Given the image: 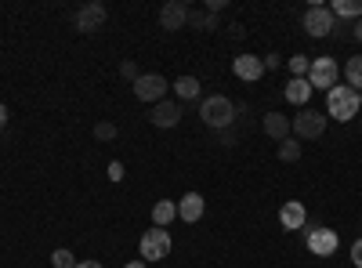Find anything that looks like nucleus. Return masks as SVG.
Wrapping results in <instances>:
<instances>
[{"mask_svg":"<svg viewBox=\"0 0 362 268\" xmlns=\"http://www.w3.org/2000/svg\"><path fill=\"white\" fill-rule=\"evenodd\" d=\"M199 116H203V124L210 127V131H225V127H232L235 124V102L232 98H225V95H210V98H203L199 102Z\"/></svg>","mask_w":362,"mask_h":268,"instance_id":"obj_1","label":"nucleus"},{"mask_svg":"<svg viewBox=\"0 0 362 268\" xmlns=\"http://www.w3.org/2000/svg\"><path fill=\"white\" fill-rule=\"evenodd\" d=\"M326 105H329V116L341 124H348L351 116H358V91H351V87H334V91H326Z\"/></svg>","mask_w":362,"mask_h":268,"instance_id":"obj_2","label":"nucleus"},{"mask_svg":"<svg viewBox=\"0 0 362 268\" xmlns=\"http://www.w3.org/2000/svg\"><path fill=\"white\" fill-rule=\"evenodd\" d=\"M322 131H326V112H315V109H300L290 120V134L305 138V141L322 138Z\"/></svg>","mask_w":362,"mask_h":268,"instance_id":"obj_3","label":"nucleus"},{"mask_svg":"<svg viewBox=\"0 0 362 268\" xmlns=\"http://www.w3.org/2000/svg\"><path fill=\"white\" fill-rule=\"evenodd\" d=\"M337 76H341V69H337L334 58H312V69H308L305 80L312 83V91H315V87H319V91H334Z\"/></svg>","mask_w":362,"mask_h":268,"instance_id":"obj_4","label":"nucleus"},{"mask_svg":"<svg viewBox=\"0 0 362 268\" xmlns=\"http://www.w3.org/2000/svg\"><path fill=\"white\" fill-rule=\"evenodd\" d=\"M138 250H141V261H163L170 254V232L167 228H148L141 235Z\"/></svg>","mask_w":362,"mask_h":268,"instance_id":"obj_5","label":"nucleus"},{"mask_svg":"<svg viewBox=\"0 0 362 268\" xmlns=\"http://www.w3.org/2000/svg\"><path fill=\"white\" fill-rule=\"evenodd\" d=\"M334 29H337V18H334V11H329V8L312 4V8L305 11V33H308V37H329Z\"/></svg>","mask_w":362,"mask_h":268,"instance_id":"obj_6","label":"nucleus"},{"mask_svg":"<svg viewBox=\"0 0 362 268\" xmlns=\"http://www.w3.org/2000/svg\"><path fill=\"white\" fill-rule=\"evenodd\" d=\"M105 18H109L105 4H98V0H90V4L76 8V15H73V25L80 29V33H98V29L105 25Z\"/></svg>","mask_w":362,"mask_h":268,"instance_id":"obj_7","label":"nucleus"},{"mask_svg":"<svg viewBox=\"0 0 362 268\" xmlns=\"http://www.w3.org/2000/svg\"><path fill=\"white\" fill-rule=\"evenodd\" d=\"M167 87H170V83H167L160 73H141V76L134 80V95H138L141 102H153V105H156V102H163Z\"/></svg>","mask_w":362,"mask_h":268,"instance_id":"obj_8","label":"nucleus"},{"mask_svg":"<svg viewBox=\"0 0 362 268\" xmlns=\"http://www.w3.org/2000/svg\"><path fill=\"white\" fill-rule=\"evenodd\" d=\"M308 228V250L312 254H319V257H329V254H334L337 250V232L334 228H319V225H305Z\"/></svg>","mask_w":362,"mask_h":268,"instance_id":"obj_9","label":"nucleus"},{"mask_svg":"<svg viewBox=\"0 0 362 268\" xmlns=\"http://www.w3.org/2000/svg\"><path fill=\"white\" fill-rule=\"evenodd\" d=\"M160 25L167 29V33H177L181 25H189V4L185 0H167V4L160 8Z\"/></svg>","mask_w":362,"mask_h":268,"instance_id":"obj_10","label":"nucleus"},{"mask_svg":"<svg viewBox=\"0 0 362 268\" xmlns=\"http://www.w3.org/2000/svg\"><path fill=\"white\" fill-rule=\"evenodd\" d=\"M153 127H163V131H170V127H177L181 124V105L177 102H156L153 105Z\"/></svg>","mask_w":362,"mask_h":268,"instance_id":"obj_11","label":"nucleus"},{"mask_svg":"<svg viewBox=\"0 0 362 268\" xmlns=\"http://www.w3.org/2000/svg\"><path fill=\"white\" fill-rule=\"evenodd\" d=\"M232 73H235L239 80L254 83V80H261V76H264V62H261L257 54H239L235 62H232Z\"/></svg>","mask_w":362,"mask_h":268,"instance_id":"obj_12","label":"nucleus"},{"mask_svg":"<svg viewBox=\"0 0 362 268\" xmlns=\"http://www.w3.org/2000/svg\"><path fill=\"white\" fill-rule=\"evenodd\" d=\"M279 225L286 228V232H300L308 225V214H305V203H297V199H290V203H283V211H279Z\"/></svg>","mask_w":362,"mask_h":268,"instance_id":"obj_13","label":"nucleus"},{"mask_svg":"<svg viewBox=\"0 0 362 268\" xmlns=\"http://www.w3.org/2000/svg\"><path fill=\"white\" fill-rule=\"evenodd\" d=\"M261 127H264L268 138L286 141V138H290V116H283V112H268L264 120H261Z\"/></svg>","mask_w":362,"mask_h":268,"instance_id":"obj_14","label":"nucleus"},{"mask_svg":"<svg viewBox=\"0 0 362 268\" xmlns=\"http://www.w3.org/2000/svg\"><path fill=\"white\" fill-rule=\"evenodd\" d=\"M177 218L181 221H199L203 218V196L199 192H189V196H181V203H177Z\"/></svg>","mask_w":362,"mask_h":268,"instance_id":"obj_15","label":"nucleus"},{"mask_svg":"<svg viewBox=\"0 0 362 268\" xmlns=\"http://www.w3.org/2000/svg\"><path fill=\"white\" fill-rule=\"evenodd\" d=\"M283 98H286L290 105H305V102L312 98V83H308V80H297V76H293V80L286 83V91H283Z\"/></svg>","mask_w":362,"mask_h":268,"instance_id":"obj_16","label":"nucleus"},{"mask_svg":"<svg viewBox=\"0 0 362 268\" xmlns=\"http://www.w3.org/2000/svg\"><path fill=\"white\" fill-rule=\"evenodd\" d=\"M174 218H177V203H174V199H160V203L153 206V221H156V228H167Z\"/></svg>","mask_w":362,"mask_h":268,"instance_id":"obj_17","label":"nucleus"},{"mask_svg":"<svg viewBox=\"0 0 362 268\" xmlns=\"http://www.w3.org/2000/svg\"><path fill=\"white\" fill-rule=\"evenodd\" d=\"M174 91H177L181 102H192V98H199V80L196 76H177L174 80Z\"/></svg>","mask_w":362,"mask_h":268,"instance_id":"obj_18","label":"nucleus"},{"mask_svg":"<svg viewBox=\"0 0 362 268\" xmlns=\"http://www.w3.org/2000/svg\"><path fill=\"white\" fill-rule=\"evenodd\" d=\"M329 11H334V18H362V0H334V8H329Z\"/></svg>","mask_w":362,"mask_h":268,"instance_id":"obj_19","label":"nucleus"},{"mask_svg":"<svg viewBox=\"0 0 362 268\" xmlns=\"http://www.w3.org/2000/svg\"><path fill=\"white\" fill-rule=\"evenodd\" d=\"M344 80L351 91H362V58H348L344 62Z\"/></svg>","mask_w":362,"mask_h":268,"instance_id":"obj_20","label":"nucleus"},{"mask_svg":"<svg viewBox=\"0 0 362 268\" xmlns=\"http://www.w3.org/2000/svg\"><path fill=\"white\" fill-rule=\"evenodd\" d=\"M189 25H192V29H210V33H214V29H218V15L192 11V8H189Z\"/></svg>","mask_w":362,"mask_h":268,"instance_id":"obj_21","label":"nucleus"},{"mask_svg":"<svg viewBox=\"0 0 362 268\" xmlns=\"http://www.w3.org/2000/svg\"><path fill=\"white\" fill-rule=\"evenodd\" d=\"M286 66H290V73H293L297 80H305L308 69H312V58H308V54H293V58H286Z\"/></svg>","mask_w":362,"mask_h":268,"instance_id":"obj_22","label":"nucleus"},{"mask_svg":"<svg viewBox=\"0 0 362 268\" xmlns=\"http://www.w3.org/2000/svg\"><path fill=\"white\" fill-rule=\"evenodd\" d=\"M279 160H283V163H297V160H300V145H297V138L279 141Z\"/></svg>","mask_w":362,"mask_h":268,"instance_id":"obj_23","label":"nucleus"},{"mask_svg":"<svg viewBox=\"0 0 362 268\" xmlns=\"http://www.w3.org/2000/svg\"><path fill=\"white\" fill-rule=\"evenodd\" d=\"M51 268H76V257H73V250L58 247V250L51 254Z\"/></svg>","mask_w":362,"mask_h":268,"instance_id":"obj_24","label":"nucleus"},{"mask_svg":"<svg viewBox=\"0 0 362 268\" xmlns=\"http://www.w3.org/2000/svg\"><path fill=\"white\" fill-rule=\"evenodd\" d=\"M116 134H119V131H116L112 120H98V124H95V138H98V141H112Z\"/></svg>","mask_w":362,"mask_h":268,"instance_id":"obj_25","label":"nucleus"},{"mask_svg":"<svg viewBox=\"0 0 362 268\" xmlns=\"http://www.w3.org/2000/svg\"><path fill=\"white\" fill-rule=\"evenodd\" d=\"M119 76H124V80H131V83H134V80H138L141 73H138V66L131 62V58H124V62H119Z\"/></svg>","mask_w":362,"mask_h":268,"instance_id":"obj_26","label":"nucleus"},{"mask_svg":"<svg viewBox=\"0 0 362 268\" xmlns=\"http://www.w3.org/2000/svg\"><path fill=\"white\" fill-rule=\"evenodd\" d=\"M214 134H218V145H235V141H239L235 124H232V127H225V131H214Z\"/></svg>","mask_w":362,"mask_h":268,"instance_id":"obj_27","label":"nucleus"},{"mask_svg":"<svg viewBox=\"0 0 362 268\" xmlns=\"http://www.w3.org/2000/svg\"><path fill=\"white\" fill-rule=\"evenodd\" d=\"M228 8V0H203V11H210V15H221Z\"/></svg>","mask_w":362,"mask_h":268,"instance_id":"obj_28","label":"nucleus"},{"mask_svg":"<svg viewBox=\"0 0 362 268\" xmlns=\"http://www.w3.org/2000/svg\"><path fill=\"white\" fill-rule=\"evenodd\" d=\"M109 177H112V182H124V163H119V160L109 163Z\"/></svg>","mask_w":362,"mask_h":268,"instance_id":"obj_29","label":"nucleus"},{"mask_svg":"<svg viewBox=\"0 0 362 268\" xmlns=\"http://www.w3.org/2000/svg\"><path fill=\"white\" fill-rule=\"evenodd\" d=\"M261 62H264V69L272 73V69H279V66H283V58H279V54H268V58H261Z\"/></svg>","mask_w":362,"mask_h":268,"instance_id":"obj_30","label":"nucleus"},{"mask_svg":"<svg viewBox=\"0 0 362 268\" xmlns=\"http://www.w3.org/2000/svg\"><path fill=\"white\" fill-rule=\"evenodd\" d=\"M351 261H355V268H362V240L351 243Z\"/></svg>","mask_w":362,"mask_h":268,"instance_id":"obj_31","label":"nucleus"},{"mask_svg":"<svg viewBox=\"0 0 362 268\" xmlns=\"http://www.w3.org/2000/svg\"><path fill=\"white\" fill-rule=\"evenodd\" d=\"M4 127H8V105L0 102V131H4Z\"/></svg>","mask_w":362,"mask_h":268,"instance_id":"obj_32","label":"nucleus"},{"mask_svg":"<svg viewBox=\"0 0 362 268\" xmlns=\"http://www.w3.org/2000/svg\"><path fill=\"white\" fill-rule=\"evenodd\" d=\"M351 37H355V40H358V44H362V18H358V22H355V25H351Z\"/></svg>","mask_w":362,"mask_h":268,"instance_id":"obj_33","label":"nucleus"},{"mask_svg":"<svg viewBox=\"0 0 362 268\" xmlns=\"http://www.w3.org/2000/svg\"><path fill=\"white\" fill-rule=\"evenodd\" d=\"M76 268H102V261H76Z\"/></svg>","mask_w":362,"mask_h":268,"instance_id":"obj_34","label":"nucleus"},{"mask_svg":"<svg viewBox=\"0 0 362 268\" xmlns=\"http://www.w3.org/2000/svg\"><path fill=\"white\" fill-rule=\"evenodd\" d=\"M124 268H145V261H131V264H124Z\"/></svg>","mask_w":362,"mask_h":268,"instance_id":"obj_35","label":"nucleus"},{"mask_svg":"<svg viewBox=\"0 0 362 268\" xmlns=\"http://www.w3.org/2000/svg\"><path fill=\"white\" fill-rule=\"evenodd\" d=\"M358 109H362V91H358Z\"/></svg>","mask_w":362,"mask_h":268,"instance_id":"obj_36","label":"nucleus"}]
</instances>
